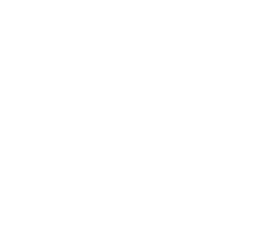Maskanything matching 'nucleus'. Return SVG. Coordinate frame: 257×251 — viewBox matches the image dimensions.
Returning <instances> with one entry per match:
<instances>
[]
</instances>
